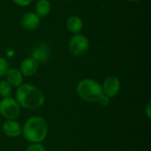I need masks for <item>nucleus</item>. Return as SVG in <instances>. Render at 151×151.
<instances>
[{"label": "nucleus", "mask_w": 151, "mask_h": 151, "mask_svg": "<svg viewBox=\"0 0 151 151\" xmlns=\"http://www.w3.org/2000/svg\"><path fill=\"white\" fill-rule=\"evenodd\" d=\"M15 100L25 109L35 110L42 107L44 104L45 97L42 92L35 86L28 83L21 84L17 88Z\"/></svg>", "instance_id": "obj_1"}, {"label": "nucleus", "mask_w": 151, "mask_h": 151, "mask_svg": "<svg viewBox=\"0 0 151 151\" xmlns=\"http://www.w3.org/2000/svg\"><path fill=\"white\" fill-rule=\"evenodd\" d=\"M49 127L46 120L38 116L29 118L22 127L24 138L32 143H40L47 137Z\"/></svg>", "instance_id": "obj_2"}, {"label": "nucleus", "mask_w": 151, "mask_h": 151, "mask_svg": "<svg viewBox=\"0 0 151 151\" xmlns=\"http://www.w3.org/2000/svg\"><path fill=\"white\" fill-rule=\"evenodd\" d=\"M76 90L81 99L91 104H99L102 97L104 96L101 84L93 79L81 80L78 83Z\"/></svg>", "instance_id": "obj_3"}, {"label": "nucleus", "mask_w": 151, "mask_h": 151, "mask_svg": "<svg viewBox=\"0 0 151 151\" xmlns=\"http://www.w3.org/2000/svg\"><path fill=\"white\" fill-rule=\"evenodd\" d=\"M68 49L73 56L79 57L85 54L89 49V40L81 33L73 35L68 42Z\"/></svg>", "instance_id": "obj_4"}, {"label": "nucleus", "mask_w": 151, "mask_h": 151, "mask_svg": "<svg viewBox=\"0 0 151 151\" xmlns=\"http://www.w3.org/2000/svg\"><path fill=\"white\" fill-rule=\"evenodd\" d=\"M0 114L7 120H15L20 114V105L12 97H4L0 101Z\"/></svg>", "instance_id": "obj_5"}, {"label": "nucleus", "mask_w": 151, "mask_h": 151, "mask_svg": "<svg viewBox=\"0 0 151 151\" xmlns=\"http://www.w3.org/2000/svg\"><path fill=\"white\" fill-rule=\"evenodd\" d=\"M103 93L109 98L114 97L118 95L120 89V81L115 75H110L105 78L102 86Z\"/></svg>", "instance_id": "obj_6"}, {"label": "nucleus", "mask_w": 151, "mask_h": 151, "mask_svg": "<svg viewBox=\"0 0 151 151\" xmlns=\"http://www.w3.org/2000/svg\"><path fill=\"white\" fill-rule=\"evenodd\" d=\"M41 24V18L38 17L35 12H27L20 19L21 27L27 31H34L39 27Z\"/></svg>", "instance_id": "obj_7"}, {"label": "nucleus", "mask_w": 151, "mask_h": 151, "mask_svg": "<svg viewBox=\"0 0 151 151\" xmlns=\"http://www.w3.org/2000/svg\"><path fill=\"white\" fill-rule=\"evenodd\" d=\"M39 68V62L32 57L25 58L19 65V71L23 76L31 77L35 75Z\"/></svg>", "instance_id": "obj_8"}, {"label": "nucleus", "mask_w": 151, "mask_h": 151, "mask_svg": "<svg viewBox=\"0 0 151 151\" xmlns=\"http://www.w3.org/2000/svg\"><path fill=\"white\" fill-rule=\"evenodd\" d=\"M2 131L7 137L16 138L22 133V127L15 120H6L2 126Z\"/></svg>", "instance_id": "obj_9"}, {"label": "nucleus", "mask_w": 151, "mask_h": 151, "mask_svg": "<svg viewBox=\"0 0 151 151\" xmlns=\"http://www.w3.org/2000/svg\"><path fill=\"white\" fill-rule=\"evenodd\" d=\"M5 81L14 88H18L22 84L23 75L17 68H9L5 73Z\"/></svg>", "instance_id": "obj_10"}, {"label": "nucleus", "mask_w": 151, "mask_h": 151, "mask_svg": "<svg viewBox=\"0 0 151 151\" xmlns=\"http://www.w3.org/2000/svg\"><path fill=\"white\" fill-rule=\"evenodd\" d=\"M66 29L73 35L80 34L83 29V21L77 15H71L65 22Z\"/></svg>", "instance_id": "obj_11"}, {"label": "nucleus", "mask_w": 151, "mask_h": 151, "mask_svg": "<svg viewBox=\"0 0 151 151\" xmlns=\"http://www.w3.org/2000/svg\"><path fill=\"white\" fill-rule=\"evenodd\" d=\"M52 10L51 3L50 0H38L35 5V13L42 18L47 17Z\"/></svg>", "instance_id": "obj_12"}, {"label": "nucleus", "mask_w": 151, "mask_h": 151, "mask_svg": "<svg viewBox=\"0 0 151 151\" xmlns=\"http://www.w3.org/2000/svg\"><path fill=\"white\" fill-rule=\"evenodd\" d=\"M48 54H49L48 49L44 45H42V46H38V48L35 49V50L32 54V58L36 59L38 62L44 61L47 59Z\"/></svg>", "instance_id": "obj_13"}, {"label": "nucleus", "mask_w": 151, "mask_h": 151, "mask_svg": "<svg viewBox=\"0 0 151 151\" xmlns=\"http://www.w3.org/2000/svg\"><path fill=\"white\" fill-rule=\"evenodd\" d=\"M11 92H12V86L5 80L0 81V96L3 98L8 97L10 96Z\"/></svg>", "instance_id": "obj_14"}, {"label": "nucleus", "mask_w": 151, "mask_h": 151, "mask_svg": "<svg viewBox=\"0 0 151 151\" xmlns=\"http://www.w3.org/2000/svg\"><path fill=\"white\" fill-rule=\"evenodd\" d=\"M9 68L10 66L8 61L4 58L0 57V77H4Z\"/></svg>", "instance_id": "obj_15"}, {"label": "nucleus", "mask_w": 151, "mask_h": 151, "mask_svg": "<svg viewBox=\"0 0 151 151\" xmlns=\"http://www.w3.org/2000/svg\"><path fill=\"white\" fill-rule=\"evenodd\" d=\"M25 151H46V150L40 143H32L26 149Z\"/></svg>", "instance_id": "obj_16"}, {"label": "nucleus", "mask_w": 151, "mask_h": 151, "mask_svg": "<svg viewBox=\"0 0 151 151\" xmlns=\"http://www.w3.org/2000/svg\"><path fill=\"white\" fill-rule=\"evenodd\" d=\"M16 5L20 6V7H26L28 6L33 0H12Z\"/></svg>", "instance_id": "obj_17"}, {"label": "nucleus", "mask_w": 151, "mask_h": 151, "mask_svg": "<svg viewBox=\"0 0 151 151\" xmlns=\"http://www.w3.org/2000/svg\"><path fill=\"white\" fill-rule=\"evenodd\" d=\"M146 114H147L148 118H149V119H150L151 114H150V103H149V104H147V106H146Z\"/></svg>", "instance_id": "obj_18"}, {"label": "nucleus", "mask_w": 151, "mask_h": 151, "mask_svg": "<svg viewBox=\"0 0 151 151\" xmlns=\"http://www.w3.org/2000/svg\"><path fill=\"white\" fill-rule=\"evenodd\" d=\"M127 1H129V2H133V3H136V2H139V1H141V0H127Z\"/></svg>", "instance_id": "obj_19"}, {"label": "nucleus", "mask_w": 151, "mask_h": 151, "mask_svg": "<svg viewBox=\"0 0 151 151\" xmlns=\"http://www.w3.org/2000/svg\"><path fill=\"white\" fill-rule=\"evenodd\" d=\"M64 1H66V2H71V1H73V0H64Z\"/></svg>", "instance_id": "obj_20"}]
</instances>
